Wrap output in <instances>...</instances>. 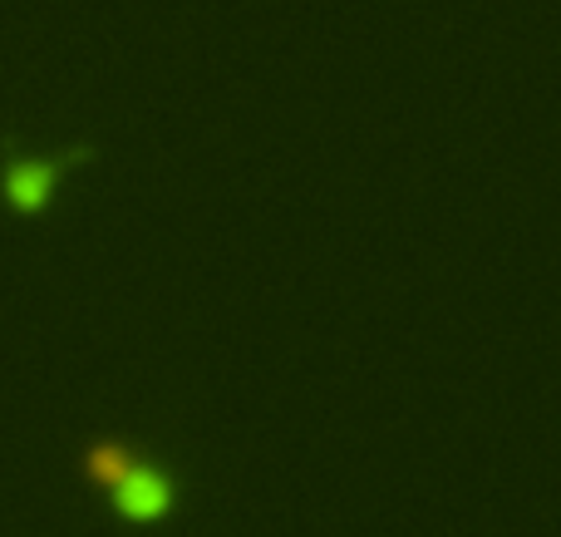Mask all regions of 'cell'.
<instances>
[{
    "label": "cell",
    "instance_id": "cell-1",
    "mask_svg": "<svg viewBox=\"0 0 561 537\" xmlns=\"http://www.w3.org/2000/svg\"><path fill=\"white\" fill-rule=\"evenodd\" d=\"M75 473L89 493H104L108 513L128 528H163L183 513V469L128 434H84Z\"/></svg>",
    "mask_w": 561,
    "mask_h": 537
},
{
    "label": "cell",
    "instance_id": "cell-2",
    "mask_svg": "<svg viewBox=\"0 0 561 537\" xmlns=\"http://www.w3.org/2000/svg\"><path fill=\"white\" fill-rule=\"evenodd\" d=\"M94 144H69L59 153H25L15 138H0V203L20 217H39L55 203V187L65 183V173L75 163H89Z\"/></svg>",
    "mask_w": 561,
    "mask_h": 537
}]
</instances>
